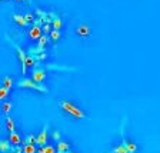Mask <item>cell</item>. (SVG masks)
Instances as JSON below:
<instances>
[{
  "label": "cell",
  "instance_id": "cell-29",
  "mask_svg": "<svg viewBox=\"0 0 160 153\" xmlns=\"http://www.w3.org/2000/svg\"><path fill=\"white\" fill-rule=\"evenodd\" d=\"M67 153H76V152H72V150H70V152H67Z\"/></svg>",
  "mask_w": 160,
  "mask_h": 153
},
{
  "label": "cell",
  "instance_id": "cell-30",
  "mask_svg": "<svg viewBox=\"0 0 160 153\" xmlns=\"http://www.w3.org/2000/svg\"><path fill=\"white\" fill-rule=\"evenodd\" d=\"M0 2H6V0H0Z\"/></svg>",
  "mask_w": 160,
  "mask_h": 153
},
{
  "label": "cell",
  "instance_id": "cell-26",
  "mask_svg": "<svg viewBox=\"0 0 160 153\" xmlns=\"http://www.w3.org/2000/svg\"><path fill=\"white\" fill-rule=\"evenodd\" d=\"M9 153H23V147L22 146H13Z\"/></svg>",
  "mask_w": 160,
  "mask_h": 153
},
{
  "label": "cell",
  "instance_id": "cell-21",
  "mask_svg": "<svg viewBox=\"0 0 160 153\" xmlns=\"http://www.w3.org/2000/svg\"><path fill=\"white\" fill-rule=\"evenodd\" d=\"M37 149L36 145H23V153H37Z\"/></svg>",
  "mask_w": 160,
  "mask_h": 153
},
{
  "label": "cell",
  "instance_id": "cell-4",
  "mask_svg": "<svg viewBox=\"0 0 160 153\" xmlns=\"http://www.w3.org/2000/svg\"><path fill=\"white\" fill-rule=\"evenodd\" d=\"M42 36H43V29H42V26L37 23H33L32 27L29 29V32H27V37H29L32 42H37Z\"/></svg>",
  "mask_w": 160,
  "mask_h": 153
},
{
  "label": "cell",
  "instance_id": "cell-14",
  "mask_svg": "<svg viewBox=\"0 0 160 153\" xmlns=\"http://www.w3.org/2000/svg\"><path fill=\"white\" fill-rule=\"evenodd\" d=\"M52 27H53L54 30H60L62 27H63V20H62V17L60 16H54L53 19H52Z\"/></svg>",
  "mask_w": 160,
  "mask_h": 153
},
{
  "label": "cell",
  "instance_id": "cell-11",
  "mask_svg": "<svg viewBox=\"0 0 160 153\" xmlns=\"http://www.w3.org/2000/svg\"><path fill=\"white\" fill-rule=\"evenodd\" d=\"M7 139L10 140V143L13 145V146H20L22 145V137H20V135L17 133V132H12V133H9V137Z\"/></svg>",
  "mask_w": 160,
  "mask_h": 153
},
{
  "label": "cell",
  "instance_id": "cell-15",
  "mask_svg": "<svg viewBox=\"0 0 160 153\" xmlns=\"http://www.w3.org/2000/svg\"><path fill=\"white\" fill-rule=\"evenodd\" d=\"M37 153H57V150H56V147L52 146V145H46V146L39 147Z\"/></svg>",
  "mask_w": 160,
  "mask_h": 153
},
{
  "label": "cell",
  "instance_id": "cell-23",
  "mask_svg": "<svg viewBox=\"0 0 160 153\" xmlns=\"http://www.w3.org/2000/svg\"><path fill=\"white\" fill-rule=\"evenodd\" d=\"M24 19H26L27 24H32L36 22V14L32 13V12H27V13H24Z\"/></svg>",
  "mask_w": 160,
  "mask_h": 153
},
{
  "label": "cell",
  "instance_id": "cell-25",
  "mask_svg": "<svg viewBox=\"0 0 160 153\" xmlns=\"http://www.w3.org/2000/svg\"><path fill=\"white\" fill-rule=\"evenodd\" d=\"M52 139L54 140V142H59V140H62V133H60V130H53V133H52Z\"/></svg>",
  "mask_w": 160,
  "mask_h": 153
},
{
  "label": "cell",
  "instance_id": "cell-17",
  "mask_svg": "<svg viewBox=\"0 0 160 153\" xmlns=\"http://www.w3.org/2000/svg\"><path fill=\"white\" fill-rule=\"evenodd\" d=\"M49 42H50V37L47 36V34H43V36L37 40V46H40L42 49H46V46L49 44Z\"/></svg>",
  "mask_w": 160,
  "mask_h": 153
},
{
  "label": "cell",
  "instance_id": "cell-27",
  "mask_svg": "<svg viewBox=\"0 0 160 153\" xmlns=\"http://www.w3.org/2000/svg\"><path fill=\"white\" fill-rule=\"evenodd\" d=\"M50 27H52V24H49V23H46V24H43V26H42V29H43V33L46 34V33H50V32H52V29H50Z\"/></svg>",
  "mask_w": 160,
  "mask_h": 153
},
{
  "label": "cell",
  "instance_id": "cell-12",
  "mask_svg": "<svg viewBox=\"0 0 160 153\" xmlns=\"http://www.w3.org/2000/svg\"><path fill=\"white\" fill-rule=\"evenodd\" d=\"M13 145L10 143L9 139H0V153H9Z\"/></svg>",
  "mask_w": 160,
  "mask_h": 153
},
{
  "label": "cell",
  "instance_id": "cell-16",
  "mask_svg": "<svg viewBox=\"0 0 160 153\" xmlns=\"http://www.w3.org/2000/svg\"><path fill=\"white\" fill-rule=\"evenodd\" d=\"M49 37H50V40L52 42H54V43H57L60 39H62V33H60V30H52L49 33Z\"/></svg>",
  "mask_w": 160,
  "mask_h": 153
},
{
  "label": "cell",
  "instance_id": "cell-3",
  "mask_svg": "<svg viewBox=\"0 0 160 153\" xmlns=\"http://www.w3.org/2000/svg\"><path fill=\"white\" fill-rule=\"evenodd\" d=\"M4 37H6V40L9 42L12 46L16 49V52H17V56H19V60H20V64H22V73H23V76L27 73V54L24 53V50L22 49V47L19 46V44H16L13 42V40H10L9 39V36L7 34H4Z\"/></svg>",
  "mask_w": 160,
  "mask_h": 153
},
{
  "label": "cell",
  "instance_id": "cell-9",
  "mask_svg": "<svg viewBox=\"0 0 160 153\" xmlns=\"http://www.w3.org/2000/svg\"><path fill=\"white\" fill-rule=\"evenodd\" d=\"M70 147H72V145H70L69 140H63V139L59 140L56 145L57 153H67V152H70Z\"/></svg>",
  "mask_w": 160,
  "mask_h": 153
},
{
  "label": "cell",
  "instance_id": "cell-7",
  "mask_svg": "<svg viewBox=\"0 0 160 153\" xmlns=\"http://www.w3.org/2000/svg\"><path fill=\"white\" fill-rule=\"evenodd\" d=\"M122 143L126 146V149L129 150V153H136L137 152V145L134 143V142H132V140H129V139H126V137H124L123 127H122Z\"/></svg>",
  "mask_w": 160,
  "mask_h": 153
},
{
  "label": "cell",
  "instance_id": "cell-5",
  "mask_svg": "<svg viewBox=\"0 0 160 153\" xmlns=\"http://www.w3.org/2000/svg\"><path fill=\"white\" fill-rule=\"evenodd\" d=\"M46 77H47V72L43 67H34V69L32 70V79H33L36 83L43 84Z\"/></svg>",
  "mask_w": 160,
  "mask_h": 153
},
{
  "label": "cell",
  "instance_id": "cell-8",
  "mask_svg": "<svg viewBox=\"0 0 160 153\" xmlns=\"http://www.w3.org/2000/svg\"><path fill=\"white\" fill-rule=\"evenodd\" d=\"M90 33H92V30H90V27L87 26V24H79V26L76 27V34L80 37H83V39H87V37L90 36Z\"/></svg>",
  "mask_w": 160,
  "mask_h": 153
},
{
  "label": "cell",
  "instance_id": "cell-19",
  "mask_svg": "<svg viewBox=\"0 0 160 153\" xmlns=\"http://www.w3.org/2000/svg\"><path fill=\"white\" fill-rule=\"evenodd\" d=\"M109 153H129V150L126 149V146H124L123 143H120V145H117V146H114Z\"/></svg>",
  "mask_w": 160,
  "mask_h": 153
},
{
  "label": "cell",
  "instance_id": "cell-18",
  "mask_svg": "<svg viewBox=\"0 0 160 153\" xmlns=\"http://www.w3.org/2000/svg\"><path fill=\"white\" fill-rule=\"evenodd\" d=\"M2 86H3V87H6V89H12V87H13L14 86V80L13 79H12V77H9V76H6V77H4V79H3V82H2Z\"/></svg>",
  "mask_w": 160,
  "mask_h": 153
},
{
  "label": "cell",
  "instance_id": "cell-1",
  "mask_svg": "<svg viewBox=\"0 0 160 153\" xmlns=\"http://www.w3.org/2000/svg\"><path fill=\"white\" fill-rule=\"evenodd\" d=\"M59 107L63 110L64 113L70 115V116L74 117V119H87L86 112L82 110L77 105H74L73 102H70V100H66V99L59 100Z\"/></svg>",
  "mask_w": 160,
  "mask_h": 153
},
{
  "label": "cell",
  "instance_id": "cell-6",
  "mask_svg": "<svg viewBox=\"0 0 160 153\" xmlns=\"http://www.w3.org/2000/svg\"><path fill=\"white\" fill-rule=\"evenodd\" d=\"M49 137H50V135H49V126H43V129L40 130V133L36 136V146H39V147L46 146Z\"/></svg>",
  "mask_w": 160,
  "mask_h": 153
},
{
  "label": "cell",
  "instance_id": "cell-28",
  "mask_svg": "<svg viewBox=\"0 0 160 153\" xmlns=\"http://www.w3.org/2000/svg\"><path fill=\"white\" fill-rule=\"evenodd\" d=\"M13 2H16V3H23V2H26V0H13Z\"/></svg>",
  "mask_w": 160,
  "mask_h": 153
},
{
  "label": "cell",
  "instance_id": "cell-24",
  "mask_svg": "<svg viewBox=\"0 0 160 153\" xmlns=\"http://www.w3.org/2000/svg\"><path fill=\"white\" fill-rule=\"evenodd\" d=\"M9 93H10V90L0 84V100H4L7 96H9Z\"/></svg>",
  "mask_w": 160,
  "mask_h": 153
},
{
  "label": "cell",
  "instance_id": "cell-22",
  "mask_svg": "<svg viewBox=\"0 0 160 153\" xmlns=\"http://www.w3.org/2000/svg\"><path fill=\"white\" fill-rule=\"evenodd\" d=\"M23 142H24V145H36V136L32 135V133H29V135L24 136Z\"/></svg>",
  "mask_w": 160,
  "mask_h": 153
},
{
  "label": "cell",
  "instance_id": "cell-20",
  "mask_svg": "<svg viewBox=\"0 0 160 153\" xmlns=\"http://www.w3.org/2000/svg\"><path fill=\"white\" fill-rule=\"evenodd\" d=\"M12 110H13V103H12V102H4V103L2 105V113L9 115Z\"/></svg>",
  "mask_w": 160,
  "mask_h": 153
},
{
  "label": "cell",
  "instance_id": "cell-2",
  "mask_svg": "<svg viewBox=\"0 0 160 153\" xmlns=\"http://www.w3.org/2000/svg\"><path fill=\"white\" fill-rule=\"evenodd\" d=\"M16 84L20 89H32V90H36V92H40V93H49V89L44 84L36 83L33 79H26L24 77V79H20Z\"/></svg>",
  "mask_w": 160,
  "mask_h": 153
},
{
  "label": "cell",
  "instance_id": "cell-13",
  "mask_svg": "<svg viewBox=\"0 0 160 153\" xmlns=\"http://www.w3.org/2000/svg\"><path fill=\"white\" fill-rule=\"evenodd\" d=\"M6 129L9 133L12 132H16V123H14V119L12 116H7L6 117Z\"/></svg>",
  "mask_w": 160,
  "mask_h": 153
},
{
  "label": "cell",
  "instance_id": "cell-10",
  "mask_svg": "<svg viewBox=\"0 0 160 153\" xmlns=\"http://www.w3.org/2000/svg\"><path fill=\"white\" fill-rule=\"evenodd\" d=\"M12 19H13V22L19 27H27V26H29V24H27V22H26V19H24V14L13 13V14H12Z\"/></svg>",
  "mask_w": 160,
  "mask_h": 153
}]
</instances>
